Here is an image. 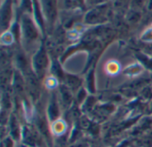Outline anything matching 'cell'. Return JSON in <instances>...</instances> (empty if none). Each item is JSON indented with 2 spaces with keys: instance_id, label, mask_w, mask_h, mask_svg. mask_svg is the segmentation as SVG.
Masks as SVG:
<instances>
[{
  "instance_id": "obj_1",
  "label": "cell",
  "mask_w": 152,
  "mask_h": 147,
  "mask_svg": "<svg viewBox=\"0 0 152 147\" xmlns=\"http://www.w3.org/2000/svg\"><path fill=\"white\" fill-rule=\"evenodd\" d=\"M20 24V39L25 44H31L38 39L41 31L30 13H22Z\"/></svg>"
},
{
  "instance_id": "obj_12",
  "label": "cell",
  "mask_w": 152,
  "mask_h": 147,
  "mask_svg": "<svg viewBox=\"0 0 152 147\" xmlns=\"http://www.w3.org/2000/svg\"><path fill=\"white\" fill-rule=\"evenodd\" d=\"M141 40L146 43H152V28H147L141 35Z\"/></svg>"
},
{
  "instance_id": "obj_17",
  "label": "cell",
  "mask_w": 152,
  "mask_h": 147,
  "mask_svg": "<svg viewBox=\"0 0 152 147\" xmlns=\"http://www.w3.org/2000/svg\"><path fill=\"white\" fill-rule=\"evenodd\" d=\"M109 0H95L94 5H102V4H106V3Z\"/></svg>"
},
{
  "instance_id": "obj_19",
  "label": "cell",
  "mask_w": 152,
  "mask_h": 147,
  "mask_svg": "<svg viewBox=\"0 0 152 147\" xmlns=\"http://www.w3.org/2000/svg\"><path fill=\"white\" fill-rule=\"evenodd\" d=\"M148 9L150 11H152V0H149V3H148Z\"/></svg>"
},
{
  "instance_id": "obj_3",
  "label": "cell",
  "mask_w": 152,
  "mask_h": 147,
  "mask_svg": "<svg viewBox=\"0 0 152 147\" xmlns=\"http://www.w3.org/2000/svg\"><path fill=\"white\" fill-rule=\"evenodd\" d=\"M45 24L51 28L55 24L58 18V0H39Z\"/></svg>"
},
{
  "instance_id": "obj_5",
  "label": "cell",
  "mask_w": 152,
  "mask_h": 147,
  "mask_svg": "<svg viewBox=\"0 0 152 147\" xmlns=\"http://www.w3.org/2000/svg\"><path fill=\"white\" fill-rule=\"evenodd\" d=\"M13 0H4L1 6V28L4 32L12 26L13 16Z\"/></svg>"
},
{
  "instance_id": "obj_4",
  "label": "cell",
  "mask_w": 152,
  "mask_h": 147,
  "mask_svg": "<svg viewBox=\"0 0 152 147\" xmlns=\"http://www.w3.org/2000/svg\"><path fill=\"white\" fill-rule=\"evenodd\" d=\"M48 63H49V60H48V55H47L46 49H45V44L44 42H42L38 50L33 56V59H32L33 67L35 71L39 75L45 70V68L48 66Z\"/></svg>"
},
{
  "instance_id": "obj_9",
  "label": "cell",
  "mask_w": 152,
  "mask_h": 147,
  "mask_svg": "<svg viewBox=\"0 0 152 147\" xmlns=\"http://www.w3.org/2000/svg\"><path fill=\"white\" fill-rule=\"evenodd\" d=\"M20 8L22 13H32L33 12V0H20Z\"/></svg>"
},
{
  "instance_id": "obj_13",
  "label": "cell",
  "mask_w": 152,
  "mask_h": 147,
  "mask_svg": "<svg viewBox=\"0 0 152 147\" xmlns=\"http://www.w3.org/2000/svg\"><path fill=\"white\" fill-rule=\"evenodd\" d=\"M61 97L63 98V101L66 105H69L71 102V94L69 92V90L66 88H61Z\"/></svg>"
},
{
  "instance_id": "obj_8",
  "label": "cell",
  "mask_w": 152,
  "mask_h": 147,
  "mask_svg": "<svg viewBox=\"0 0 152 147\" xmlns=\"http://www.w3.org/2000/svg\"><path fill=\"white\" fill-rule=\"evenodd\" d=\"M15 41L14 35H12V33L10 30H6L4 32H3L2 35H1V43L3 45H11L12 43H13V42Z\"/></svg>"
},
{
  "instance_id": "obj_18",
  "label": "cell",
  "mask_w": 152,
  "mask_h": 147,
  "mask_svg": "<svg viewBox=\"0 0 152 147\" xmlns=\"http://www.w3.org/2000/svg\"><path fill=\"white\" fill-rule=\"evenodd\" d=\"M95 0H86V5H92L94 4Z\"/></svg>"
},
{
  "instance_id": "obj_2",
  "label": "cell",
  "mask_w": 152,
  "mask_h": 147,
  "mask_svg": "<svg viewBox=\"0 0 152 147\" xmlns=\"http://www.w3.org/2000/svg\"><path fill=\"white\" fill-rule=\"evenodd\" d=\"M108 20L106 4L96 5L94 8L89 10L85 15V23L88 25L99 26Z\"/></svg>"
},
{
  "instance_id": "obj_20",
  "label": "cell",
  "mask_w": 152,
  "mask_h": 147,
  "mask_svg": "<svg viewBox=\"0 0 152 147\" xmlns=\"http://www.w3.org/2000/svg\"><path fill=\"white\" fill-rule=\"evenodd\" d=\"M151 28H152V26H151Z\"/></svg>"
},
{
  "instance_id": "obj_6",
  "label": "cell",
  "mask_w": 152,
  "mask_h": 147,
  "mask_svg": "<svg viewBox=\"0 0 152 147\" xmlns=\"http://www.w3.org/2000/svg\"><path fill=\"white\" fill-rule=\"evenodd\" d=\"M142 67L139 64V63H134L132 65H130L129 67H127L125 71H124V74L127 76H135V75H138L142 73Z\"/></svg>"
},
{
  "instance_id": "obj_7",
  "label": "cell",
  "mask_w": 152,
  "mask_h": 147,
  "mask_svg": "<svg viewBox=\"0 0 152 147\" xmlns=\"http://www.w3.org/2000/svg\"><path fill=\"white\" fill-rule=\"evenodd\" d=\"M48 114H49V117L51 118L52 121L55 120L58 117L59 108H58V104H57L55 98H52V100H51V102L49 104Z\"/></svg>"
},
{
  "instance_id": "obj_15",
  "label": "cell",
  "mask_w": 152,
  "mask_h": 147,
  "mask_svg": "<svg viewBox=\"0 0 152 147\" xmlns=\"http://www.w3.org/2000/svg\"><path fill=\"white\" fill-rule=\"evenodd\" d=\"M45 84L49 89H53V88H55L57 86V80L53 76H50V77H48L46 79Z\"/></svg>"
},
{
  "instance_id": "obj_16",
  "label": "cell",
  "mask_w": 152,
  "mask_h": 147,
  "mask_svg": "<svg viewBox=\"0 0 152 147\" xmlns=\"http://www.w3.org/2000/svg\"><path fill=\"white\" fill-rule=\"evenodd\" d=\"M54 124L58 126V128L54 127V131L56 134H61V132H63L65 130V124L61 121H58Z\"/></svg>"
},
{
  "instance_id": "obj_14",
  "label": "cell",
  "mask_w": 152,
  "mask_h": 147,
  "mask_svg": "<svg viewBox=\"0 0 152 147\" xmlns=\"http://www.w3.org/2000/svg\"><path fill=\"white\" fill-rule=\"evenodd\" d=\"M145 3H146V0H132L131 5H132L133 9L135 11V10L142 9V7H143Z\"/></svg>"
},
{
  "instance_id": "obj_10",
  "label": "cell",
  "mask_w": 152,
  "mask_h": 147,
  "mask_svg": "<svg viewBox=\"0 0 152 147\" xmlns=\"http://www.w3.org/2000/svg\"><path fill=\"white\" fill-rule=\"evenodd\" d=\"M66 82H67L68 85L70 87V89H72V90L78 88L81 83V81L79 80V78L73 76V75H68L66 78Z\"/></svg>"
},
{
  "instance_id": "obj_11",
  "label": "cell",
  "mask_w": 152,
  "mask_h": 147,
  "mask_svg": "<svg viewBox=\"0 0 152 147\" xmlns=\"http://www.w3.org/2000/svg\"><path fill=\"white\" fill-rule=\"evenodd\" d=\"M119 64L117 61H110L107 64L106 66V69L108 71V73L110 75H115L119 71Z\"/></svg>"
}]
</instances>
